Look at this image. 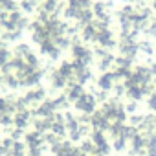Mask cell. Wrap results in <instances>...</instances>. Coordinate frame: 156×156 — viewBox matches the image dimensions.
Returning <instances> with one entry per match:
<instances>
[{
	"label": "cell",
	"mask_w": 156,
	"mask_h": 156,
	"mask_svg": "<svg viewBox=\"0 0 156 156\" xmlns=\"http://www.w3.org/2000/svg\"><path fill=\"white\" fill-rule=\"evenodd\" d=\"M75 107H77V110H81L85 114H90L96 108V98L90 96V94H83L79 99L75 101Z\"/></svg>",
	"instance_id": "cell-1"
},
{
	"label": "cell",
	"mask_w": 156,
	"mask_h": 156,
	"mask_svg": "<svg viewBox=\"0 0 156 156\" xmlns=\"http://www.w3.org/2000/svg\"><path fill=\"white\" fill-rule=\"evenodd\" d=\"M134 110H136V103H129L125 107V112H134Z\"/></svg>",
	"instance_id": "cell-15"
},
{
	"label": "cell",
	"mask_w": 156,
	"mask_h": 156,
	"mask_svg": "<svg viewBox=\"0 0 156 156\" xmlns=\"http://www.w3.org/2000/svg\"><path fill=\"white\" fill-rule=\"evenodd\" d=\"M125 145H127V140H125V138H114V141H112V147H114L116 151H123Z\"/></svg>",
	"instance_id": "cell-9"
},
{
	"label": "cell",
	"mask_w": 156,
	"mask_h": 156,
	"mask_svg": "<svg viewBox=\"0 0 156 156\" xmlns=\"http://www.w3.org/2000/svg\"><path fill=\"white\" fill-rule=\"evenodd\" d=\"M98 156H107V154H98Z\"/></svg>",
	"instance_id": "cell-18"
},
{
	"label": "cell",
	"mask_w": 156,
	"mask_h": 156,
	"mask_svg": "<svg viewBox=\"0 0 156 156\" xmlns=\"http://www.w3.org/2000/svg\"><path fill=\"white\" fill-rule=\"evenodd\" d=\"M154 9H156V2H154Z\"/></svg>",
	"instance_id": "cell-19"
},
{
	"label": "cell",
	"mask_w": 156,
	"mask_h": 156,
	"mask_svg": "<svg viewBox=\"0 0 156 156\" xmlns=\"http://www.w3.org/2000/svg\"><path fill=\"white\" fill-rule=\"evenodd\" d=\"M41 143H42V138H41V132H30V134H26V145L30 147V149H39L41 147Z\"/></svg>",
	"instance_id": "cell-2"
},
{
	"label": "cell",
	"mask_w": 156,
	"mask_h": 156,
	"mask_svg": "<svg viewBox=\"0 0 156 156\" xmlns=\"http://www.w3.org/2000/svg\"><path fill=\"white\" fill-rule=\"evenodd\" d=\"M51 2H57V0H51Z\"/></svg>",
	"instance_id": "cell-20"
},
{
	"label": "cell",
	"mask_w": 156,
	"mask_h": 156,
	"mask_svg": "<svg viewBox=\"0 0 156 156\" xmlns=\"http://www.w3.org/2000/svg\"><path fill=\"white\" fill-rule=\"evenodd\" d=\"M94 35H98V33H96V28H94V26H87V28L83 30V37H85L87 41L94 39Z\"/></svg>",
	"instance_id": "cell-10"
},
{
	"label": "cell",
	"mask_w": 156,
	"mask_h": 156,
	"mask_svg": "<svg viewBox=\"0 0 156 156\" xmlns=\"http://www.w3.org/2000/svg\"><path fill=\"white\" fill-rule=\"evenodd\" d=\"M51 83H53V88H62V87L66 85V77H62L61 72L57 70V72H53V75H51Z\"/></svg>",
	"instance_id": "cell-3"
},
{
	"label": "cell",
	"mask_w": 156,
	"mask_h": 156,
	"mask_svg": "<svg viewBox=\"0 0 156 156\" xmlns=\"http://www.w3.org/2000/svg\"><path fill=\"white\" fill-rule=\"evenodd\" d=\"M130 123L132 125H141L143 123V116H132L130 118Z\"/></svg>",
	"instance_id": "cell-12"
},
{
	"label": "cell",
	"mask_w": 156,
	"mask_h": 156,
	"mask_svg": "<svg viewBox=\"0 0 156 156\" xmlns=\"http://www.w3.org/2000/svg\"><path fill=\"white\" fill-rule=\"evenodd\" d=\"M112 73H105V75H101L99 77V81H98V85L103 88V90H108V88H112Z\"/></svg>",
	"instance_id": "cell-4"
},
{
	"label": "cell",
	"mask_w": 156,
	"mask_h": 156,
	"mask_svg": "<svg viewBox=\"0 0 156 156\" xmlns=\"http://www.w3.org/2000/svg\"><path fill=\"white\" fill-rule=\"evenodd\" d=\"M127 94H129L132 99H140V98L143 96V88H141V87H130V88H127Z\"/></svg>",
	"instance_id": "cell-8"
},
{
	"label": "cell",
	"mask_w": 156,
	"mask_h": 156,
	"mask_svg": "<svg viewBox=\"0 0 156 156\" xmlns=\"http://www.w3.org/2000/svg\"><path fill=\"white\" fill-rule=\"evenodd\" d=\"M149 107H151V110H156V94L151 96V99H149Z\"/></svg>",
	"instance_id": "cell-14"
},
{
	"label": "cell",
	"mask_w": 156,
	"mask_h": 156,
	"mask_svg": "<svg viewBox=\"0 0 156 156\" xmlns=\"http://www.w3.org/2000/svg\"><path fill=\"white\" fill-rule=\"evenodd\" d=\"M77 156H87V154H85V152H81V151H79V152H77Z\"/></svg>",
	"instance_id": "cell-17"
},
{
	"label": "cell",
	"mask_w": 156,
	"mask_h": 156,
	"mask_svg": "<svg viewBox=\"0 0 156 156\" xmlns=\"http://www.w3.org/2000/svg\"><path fill=\"white\" fill-rule=\"evenodd\" d=\"M149 72H151V73H152V75H156V64H152V66H151V70H149Z\"/></svg>",
	"instance_id": "cell-16"
},
{
	"label": "cell",
	"mask_w": 156,
	"mask_h": 156,
	"mask_svg": "<svg viewBox=\"0 0 156 156\" xmlns=\"http://www.w3.org/2000/svg\"><path fill=\"white\" fill-rule=\"evenodd\" d=\"M51 132H53L55 136H64V125L53 121V125H51Z\"/></svg>",
	"instance_id": "cell-11"
},
{
	"label": "cell",
	"mask_w": 156,
	"mask_h": 156,
	"mask_svg": "<svg viewBox=\"0 0 156 156\" xmlns=\"http://www.w3.org/2000/svg\"><path fill=\"white\" fill-rule=\"evenodd\" d=\"M28 119H30V112H26V110H24V112H19V114H17L15 123H17V127L22 130V129L28 125Z\"/></svg>",
	"instance_id": "cell-6"
},
{
	"label": "cell",
	"mask_w": 156,
	"mask_h": 156,
	"mask_svg": "<svg viewBox=\"0 0 156 156\" xmlns=\"http://www.w3.org/2000/svg\"><path fill=\"white\" fill-rule=\"evenodd\" d=\"M81 152H85V154H98V149H96V145L90 141V140H87V141H83L81 143V149H79Z\"/></svg>",
	"instance_id": "cell-7"
},
{
	"label": "cell",
	"mask_w": 156,
	"mask_h": 156,
	"mask_svg": "<svg viewBox=\"0 0 156 156\" xmlns=\"http://www.w3.org/2000/svg\"><path fill=\"white\" fill-rule=\"evenodd\" d=\"M83 94H85V92H83V87H81V85H72V87L68 88V98H70V99H79Z\"/></svg>",
	"instance_id": "cell-5"
},
{
	"label": "cell",
	"mask_w": 156,
	"mask_h": 156,
	"mask_svg": "<svg viewBox=\"0 0 156 156\" xmlns=\"http://www.w3.org/2000/svg\"><path fill=\"white\" fill-rule=\"evenodd\" d=\"M26 61H28V62L31 64V68H33V66L37 64V59H35V55H33V53H28V57H26Z\"/></svg>",
	"instance_id": "cell-13"
}]
</instances>
